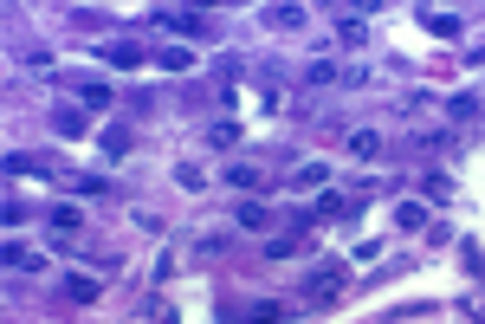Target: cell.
<instances>
[{
    "label": "cell",
    "instance_id": "obj_1",
    "mask_svg": "<svg viewBox=\"0 0 485 324\" xmlns=\"http://www.w3.org/2000/svg\"><path fill=\"white\" fill-rule=\"evenodd\" d=\"M266 20H272V26H298V20H304V7H272Z\"/></svg>",
    "mask_w": 485,
    "mask_h": 324
}]
</instances>
